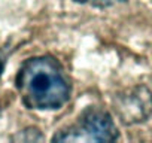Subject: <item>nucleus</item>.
<instances>
[{
  "mask_svg": "<svg viewBox=\"0 0 152 143\" xmlns=\"http://www.w3.org/2000/svg\"><path fill=\"white\" fill-rule=\"evenodd\" d=\"M23 104L31 110L61 109L72 94L69 76L52 55H37L26 60L15 78Z\"/></svg>",
  "mask_w": 152,
  "mask_h": 143,
  "instance_id": "nucleus-1",
  "label": "nucleus"
},
{
  "mask_svg": "<svg viewBox=\"0 0 152 143\" xmlns=\"http://www.w3.org/2000/svg\"><path fill=\"white\" fill-rule=\"evenodd\" d=\"M119 137L118 128L109 112L90 106L73 124L61 128L52 136V142H115Z\"/></svg>",
  "mask_w": 152,
  "mask_h": 143,
  "instance_id": "nucleus-2",
  "label": "nucleus"
},
{
  "mask_svg": "<svg viewBox=\"0 0 152 143\" xmlns=\"http://www.w3.org/2000/svg\"><path fill=\"white\" fill-rule=\"evenodd\" d=\"M113 110L125 125L145 122L152 115V91L145 85H134L113 97Z\"/></svg>",
  "mask_w": 152,
  "mask_h": 143,
  "instance_id": "nucleus-3",
  "label": "nucleus"
},
{
  "mask_svg": "<svg viewBox=\"0 0 152 143\" xmlns=\"http://www.w3.org/2000/svg\"><path fill=\"white\" fill-rule=\"evenodd\" d=\"M43 139H45L43 134L36 127L24 128V130L18 131L15 136H12V140H15V142H42Z\"/></svg>",
  "mask_w": 152,
  "mask_h": 143,
  "instance_id": "nucleus-4",
  "label": "nucleus"
},
{
  "mask_svg": "<svg viewBox=\"0 0 152 143\" xmlns=\"http://www.w3.org/2000/svg\"><path fill=\"white\" fill-rule=\"evenodd\" d=\"M127 0H88V3H91L93 6L96 8H100V9H104V8H109V6H115V5H121V3H125Z\"/></svg>",
  "mask_w": 152,
  "mask_h": 143,
  "instance_id": "nucleus-5",
  "label": "nucleus"
},
{
  "mask_svg": "<svg viewBox=\"0 0 152 143\" xmlns=\"http://www.w3.org/2000/svg\"><path fill=\"white\" fill-rule=\"evenodd\" d=\"M5 64H6V60H5V55L0 52V78H2L3 72H5Z\"/></svg>",
  "mask_w": 152,
  "mask_h": 143,
  "instance_id": "nucleus-6",
  "label": "nucleus"
},
{
  "mask_svg": "<svg viewBox=\"0 0 152 143\" xmlns=\"http://www.w3.org/2000/svg\"><path fill=\"white\" fill-rule=\"evenodd\" d=\"M75 2H76V3H87L88 0H75Z\"/></svg>",
  "mask_w": 152,
  "mask_h": 143,
  "instance_id": "nucleus-7",
  "label": "nucleus"
}]
</instances>
